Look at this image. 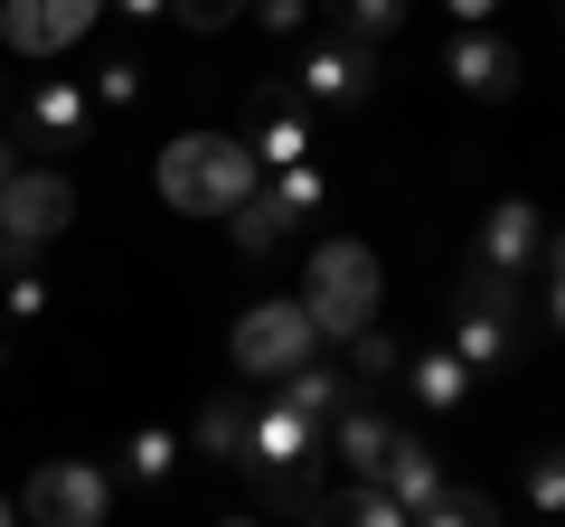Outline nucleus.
<instances>
[{
  "label": "nucleus",
  "instance_id": "obj_1",
  "mask_svg": "<svg viewBox=\"0 0 565 527\" xmlns=\"http://www.w3.org/2000/svg\"><path fill=\"white\" fill-rule=\"evenodd\" d=\"M151 170H161V198L180 217H236V198L264 189V161H255L245 132H180Z\"/></svg>",
  "mask_w": 565,
  "mask_h": 527
},
{
  "label": "nucleus",
  "instance_id": "obj_2",
  "mask_svg": "<svg viewBox=\"0 0 565 527\" xmlns=\"http://www.w3.org/2000/svg\"><path fill=\"white\" fill-rule=\"evenodd\" d=\"M302 302H311V321H321V340H359V330L386 311L377 255H367L359 236H321L311 264H302Z\"/></svg>",
  "mask_w": 565,
  "mask_h": 527
},
{
  "label": "nucleus",
  "instance_id": "obj_3",
  "mask_svg": "<svg viewBox=\"0 0 565 527\" xmlns=\"http://www.w3.org/2000/svg\"><path fill=\"white\" fill-rule=\"evenodd\" d=\"M66 226H76V180L66 170H10L0 180V273L39 264Z\"/></svg>",
  "mask_w": 565,
  "mask_h": 527
},
{
  "label": "nucleus",
  "instance_id": "obj_4",
  "mask_svg": "<svg viewBox=\"0 0 565 527\" xmlns=\"http://www.w3.org/2000/svg\"><path fill=\"white\" fill-rule=\"evenodd\" d=\"M226 358H236V377H292L302 358H321V321H311V302L292 292V302H255L236 311V330H226Z\"/></svg>",
  "mask_w": 565,
  "mask_h": 527
},
{
  "label": "nucleus",
  "instance_id": "obj_5",
  "mask_svg": "<svg viewBox=\"0 0 565 527\" xmlns=\"http://www.w3.org/2000/svg\"><path fill=\"white\" fill-rule=\"evenodd\" d=\"M20 518L29 527H104L114 518V481L95 462H39L20 490Z\"/></svg>",
  "mask_w": 565,
  "mask_h": 527
},
{
  "label": "nucleus",
  "instance_id": "obj_6",
  "mask_svg": "<svg viewBox=\"0 0 565 527\" xmlns=\"http://www.w3.org/2000/svg\"><path fill=\"white\" fill-rule=\"evenodd\" d=\"M95 20L104 0H0V47L10 57H66Z\"/></svg>",
  "mask_w": 565,
  "mask_h": 527
},
{
  "label": "nucleus",
  "instance_id": "obj_7",
  "mask_svg": "<svg viewBox=\"0 0 565 527\" xmlns=\"http://www.w3.org/2000/svg\"><path fill=\"white\" fill-rule=\"evenodd\" d=\"M377 95V39H311L302 47V104H367Z\"/></svg>",
  "mask_w": 565,
  "mask_h": 527
},
{
  "label": "nucleus",
  "instance_id": "obj_8",
  "mask_svg": "<svg viewBox=\"0 0 565 527\" xmlns=\"http://www.w3.org/2000/svg\"><path fill=\"white\" fill-rule=\"evenodd\" d=\"M444 76L462 85L471 104H509L527 85V57H519V39H500V29H462L452 57H444Z\"/></svg>",
  "mask_w": 565,
  "mask_h": 527
},
{
  "label": "nucleus",
  "instance_id": "obj_9",
  "mask_svg": "<svg viewBox=\"0 0 565 527\" xmlns=\"http://www.w3.org/2000/svg\"><path fill=\"white\" fill-rule=\"evenodd\" d=\"M481 264H500V273H537L546 264V217L527 198H500L481 226Z\"/></svg>",
  "mask_w": 565,
  "mask_h": 527
},
{
  "label": "nucleus",
  "instance_id": "obj_10",
  "mask_svg": "<svg viewBox=\"0 0 565 527\" xmlns=\"http://www.w3.org/2000/svg\"><path fill=\"white\" fill-rule=\"evenodd\" d=\"M245 142H255L264 170H292V161H311V114L292 95H274V85H255V132Z\"/></svg>",
  "mask_w": 565,
  "mask_h": 527
},
{
  "label": "nucleus",
  "instance_id": "obj_11",
  "mask_svg": "<svg viewBox=\"0 0 565 527\" xmlns=\"http://www.w3.org/2000/svg\"><path fill=\"white\" fill-rule=\"evenodd\" d=\"M321 443H330V424H311L292 396H274V406H255V443L245 452H264V462H321Z\"/></svg>",
  "mask_w": 565,
  "mask_h": 527
},
{
  "label": "nucleus",
  "instance_id": "obj_12",
  "mask_svg": "<svg viewBox=\"0 0 565 527\" xmlns=\"http://www.w3.org/2000/svg\"><path fill=\"white\" fill-rule=\"evenodd\" d=\"M452 311H481V321H500V330H519V340H527V273H500V264L471 255V273H462V292H452Z\"/></svg>",
  "mask_w": 565,
  "mask_h": 527
},
{
  "label": "nucleus",
  "instance_id": "obj_13",
  "mask_svg": "<svg viewBox=\"0 0 565 527\" xmlns=\"http://www.w3.org/2000/svg\"><path fill=\"white\" fill-rule=\"evenodd\" d=\"M29 132L57 151H76L95 132V85H29Z\"/></svg>",
  "mask_w": 565,
  "mask_h": 527
},
{
  "label": "nucleus",
  "instance_id": "obj_14",
  "mask_svg": "<svg viewBox=\"0 0 565 527\" xmlns=\"http://www.w3.org/2000/svg\"><path fill=\"white\" fill-rule=\"evenodd\" d=\"M245 490H255L264 508H282V518H321V481H311V462H264V452H245Z\"/></svg>",
  "mask_w": 565,
  "mask_h": 527
},
{
  "label": "nucleus",
  "instance_id": "obj_15",
  "mask_svg": "<svg viewBox=\"0 0 565 527\" xmlns=\"http://www.w3.org/2000/svg\"><path fill=\"white\" fill-rule=\"evenodd\" d=\"M245 443H255V406H245V396H207L199 424H189V452L236 471V462H245Z\"/></svg>",
  "mask_w": 565,
  "mask_h": 527
},
{
  "label": "nucleus",
  "instance_id": "obj_16",
  "mask_svg": "<svg viewBox=\"0 0 565 527\" xmlns=\"http://www.w3.org/2000/svg\"><path fill=\"white\" fill-rule=\"evenodd\" d=\"M226 226H236V255H274V245L302 226V207L282 198V180L264 170V189H255V198H236V217H226Z\"/></svg>",
  "mask_w": 565,
  "mask_h": 527
},
{
  "label": "nucleus",
  "instance_id": "obj_17",
  "mask_svg": "<svg viewBox=\"0 0 565 527\" xmlns=\"http://www.w3.org/2000/svg\"><path fill=\"white\" fill-rule=\"evenodd\" d=\"M471 377H481V367H471L462 358V348H424V358H405V396H415V406H434V415H452V406H462V396H471Z\"/></svg>",
  "mask_w": 565,
  "mask_h": 527
},
{
  "label": "nucleus",
  "instance_id": "obj_18",
  "mask_svg": "<svg viewBox=\"0 0 565 527\" xmlns=\"http://www.w3.org/2000/svg\"><path fill=\"white\" fill-rule=\"evenodd\" d=\"M386 443H396V424H386L377 406H359V396L330 415V452H340L349 471H377V462H386Z\"/></svg>",
  "mask_w": 565,
  "mask_h": 527
},
{
  "label": "nucleus",
  "instance_id": "obj_19",
  "mask_svg": "<svg viewBox=\"0 0 565 527\" xmlns=\"http://www.w3.org/2000/svg\"><path fill=\"white\" fill-rule=\"evenodd\" d=\"M377 481L396 490L405 508H424V499H434V490H444V462H434V452H424L415 433H396V443H386V462H377Z\"/></svg>",
  "mask_w": 565,
  "mask_h": 527
},
{
  "label": "nucleus",
  "instance_id": "obj_20",
  "mask_svg": "<svg viewBox=\"0 0 565 527\" xmlns=\"http://www.w3.org/2000/svg\"><path fill=\"white\" fill-rule=\"evenodd\" d=\"M321 518H359V527H415V508H405L396 490L377 481V471H359V481H349L340 499H321Z\"/></svg>",
  "mask_w": 565,
  "mask_h": 527
},
{
  "label": "nucleus",
  "instance_id": "obj_21",
  "mask_svg": "<svg viewBox=\"0 0 565 527\" xmlns=\"http://www.w3.org/2000/svg\"><path fill=\"white\" fill-rule=\"evenodd\" d=\"M274 386H282V396H292V406L311 415V424H330V415L349 406V386H359V377H340V367H321V358H302V367H292V377H274Z\"/></svg>",
  "mask_w": 565,
  "mask_h": 527
},
{
  "label": "nucleus",
  "instance_id": "obj_22",
  "mask_svg": "<svg viewBox=\"0 0 565 527\" xmlns=\"http://www.w3.org/2000/svg\"><path fill=\"white\" fill-rule=\"evenodd\" d=\"M452 348H462V358L490 377V367H509L527 340H519V330H500V321H481V311H452Z\"/></svg>",
  "mask_w": 565,
  "mask_h": 527
},
{
  "label": "nucleus",
  "instance_id": "obj_23",
  "mask_svg": "<svg viewBox=\"0 0 565 527\" xmlns=\"http://www.w3.org/2000/svg\"><path fill=\"white\" fill-rule=\"evenodd\" d=\"M321 10H330V29H340V39H396V29H405V10H415V0H321Z\"/></svg>",
  "mask_w": 565,
  "mask_h": 527
},
{
  "label": "nucleus",
  "instance_id": "obj_24",
  "mask_svg": "<svg viewBox=\"0 0 565 527\" xmlns=\"http://www.w3.org/2000/svg\"><path fill=\"white\" fill-rule=\"evenodd\" d=\"M490 518H500V499L490 490H452V481L415 508V527H490Z\"/></svg>",
  "mask_w": 565,
  "mask_h": 527
},
{
  "label": "nucleus",
  "instance_id": "obj_25",
  "mask_svg": "<svg viewBox=\"0 0 565 527\" xmlns=\"http://www.w3.org/2000/svg\"><path fill=\"white\" fill-rule=\"evenodd\" d=\"M170 471H180V433H170V424H141V433H132V481L161 490Z\"/></svg>",
  "mask_w": 565,
  "mask_h": 527
},
{
  "label": "nucleus",
  "instance_id": "obj_26",
  "mask_svg": "<svg viewBox=\"0 0 565 527\" xmlns=\"http://www.w3.org/2000/svg\"><path fill=\"white\" fill-rule=\"evenodd\" d=\"M527 508H537V518H565V452H527Z\"/></svg>",
  "mask_w": 565,
  "mask_h": 527
},
{
  "label": "nucleus",
  "instance_id": "obj_27",
  "mask_svg": "<svg viewBox=\"0 0 565 527\" xmlns=\"http://www.w3.org/2000/svg\"><path fill=\"white\" fill-rule=\"evenodd\" d=\"M340 348H349V367H359V377H377V386H386V377H405V348H396V340H386V330H377V321H367V330H359V340H340Z\"/></svg>",
  "mask_w": 565,
  "mask_h": 527
},
{
  "label": "nucleus",
  "instance_id": "obj_28",
  "mask_svg": "<svg viewBox=\"0 0 565 527\" xmlns=\"http://www.w3.org/2000/svg\"><path fill=\"white\" fill-rule=\"evenodd\" d=\"M245 10H255V0H170V20L199 29V39H217V29H226V20H245Z\"/></svg>",
  "mask_w": 565,
  "mask_h": 527
},
{
  "label": "nucleus",
  "instance_id": "obj_29",
  "mask_svg": "<svg viewBox=\"0 0 565 527\" xmlns=\"http://www.w3.org/2000/svg\"><path fill=\"white\" fill-rule=\"evenodd\" d=\"M0 311H10V321H39V311H47V273H39V264H20V273L0 283Z\"/></svg>",
  "mask_w": 565,
  "mask_h": 527
},
{
  "label": "nucleus",
  "instance_id": "obj_30",
  "mask_svg": "<svg viewBox=\"0 0 565 527\" xmlns=\"http://www.w3.org/2000/svg\"><path fill=\"white\" fill-rule=\"evenodd\" d=\"M274 180H282V198L302 207V217H321V207H330V180H321V161H292V170H274Z\"/></svg>",
  "mask_w": 565,
  "mask_h": 527
},
{
  "label": "nucleus",
  "instance_id": "obj_31",
  "mask_svg": "<svg viewBox=\"0 0 565 527\" xmlns=\"http://www.w3.org/2000/svg\"><path fill=\"white\" fill-rule=\"evenodd\" d=\"M537 321H546V330H565V226L546 236V302H537Z\"/></svg>",
  "mask_w": 565,
  "mask_h": 527
},
{
  "label": "nucleus",
  "instance_id": "obj_32",
  "mask_svg": "<svg viewBox=\"0 0 565 527\" xmlns=\"http://www.w3.org/2000/svg\"><path fill=\"white\" fill-rule=\"evenodd\" d=\"M311 10H321V0H255V20L274 29V39H302V29H311Z\"/></svg>",
  "mask_w": 565,
  "mask_h": 527
},
{
  "label": "nucleus",
  "instance_id": "obj_33",
  "mask_svg": "<svg viewBox=\"0 0 565 527\" xmlns=\"http://www.w3.org/2000/svg\"><path fill=\"white\" fill-rule=\"evenodd\" d=\"M132 95H141V66H132V57H114V66L95 76V104H132Z\"/></svg>",
  "mask_w": 565,
  "mask_h": 527
},
{
  "label": "nucleus",
  "instance_id": "obj_34",
  "mask_svg": "<svg viewBox=\"0 0 565 527\" xmlns=\"http://www.w3.org/2000/svg\"><path fill=\"white\" fill-rule=\"evenodd\" d=\"M444 10H452V20H462V29H490V20H500V10H509V0H444Z\"/></svg>",
  "mask_w": 565,
  "mask_h": 527
},
{
  "label": "nucleus",
  "instance_id": "obj_35",
  "mask_svg": "<svg viewBox=\"0 0 565 527\" xmlns=\"http://www.w3.org/2000/svg\"><path fill=\"white\" fill-rule=\"evenodd\" d=\"M10 170H20V151H10V142H0V180H10Z\"/></svg>",
  "mask_w": 565,
  "mask_h": 527
},
{
  "label": "nucleus",
  "instance_id": "obj_36",
  "mask_svg": "<svg viewBox=\"0 0 565 527\" xmlns=\"http://www.w3.org/2000/svg\"><path fill=\"white\" fill-rule=\"evenodd\" d=\"M10 518H20V499H0V527H10Z\"/></svg>",
  "mask_w": 565,
  "mask_h": 527
},
{
  "label": "nucleus",
  "instance_id": "obj_37",
  "mask_svg": "<svg viewBox=\"0 0 565 527\" xmlns=\"http://www.w3.org/2000/svg\"><path fill=\"white\" fill-rule=\"evenodd\" d=\"M556 29H565V10H556Z\"/></svg>",
  "mask_w": 565,
  "mask_h": 527
}]
</instances>
